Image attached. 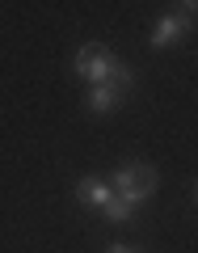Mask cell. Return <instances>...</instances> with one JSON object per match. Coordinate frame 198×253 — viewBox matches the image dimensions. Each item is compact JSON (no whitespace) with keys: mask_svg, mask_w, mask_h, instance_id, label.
I'll return each mask as SVG.
<instances>
[{"mask_svg":"<svg viewBox=\"0 0 198 253\" xmlns=\"http://www.w3.org/2000/svg\"><path fill=\"white\" fill-rule=\"evenodd\" d=\"M101 215H106L110 224H131V219H135V207H126L122 199H110L106 207H101Z\"/></svg>","mask_w":198,"mask_h":253,"instance_id":"8992f818","label":"cell"},{"mask_svg":"<svg viewBox=\"0 0 198 253\" xmlns=\"http://www.w3.org/2000/svg\"><path fill=\"white\" fill-rule=\"evenodd\" d=\"M76 199L101 211L110 199H114V190H110V181H101V177H80V181H76Z\"/></svg>","mask_w":198,"mask_h":253,"instance_id":"5b68a950","label":"cell"},{"mask_svg":"<svg viewBox=\"0 0 198 253\" xmlns=\"http://www.w3.org/2000/svg\"><path fill=\"white\" fill-rule=\"evenodd\" d=\"M72 72L84 76L89 84H106V81H114V76L122 72V59H118L114 51H106L101 42H84L80 51H76V59H72Z\"/></svg>","mask_w":198,"mask_h":253,"instance_id":"7a4b0ae2","label":"cell"},{"mask_svg":"<svg viewBox=\"0 0 198 253\" xmlns=\"http://www.w3.org/2000/svg\"><path fill=\"white\" fill-rule=\"evenodd\" d=\"M190 30H194V4H181L177 13H164L152 30V51H164V46L181 42Z\"/></svg>","mask_w":198,"mask_h":253,"instance_id":"3957f363","label":"cell"},{"mask_svg":"<svg viewBox=\"0 0 198 253\" xmlns=\"http://www.w3.org/2000/svg\"><path fill=\"white\" fill-rule=\"evenodd\" d=\"M156 186H160L156 169H152V165H139V161L122 165V169L110 177V190H114V199H122L126 207H139V203H148V199L156 194Z\"/></svg>","mask_w":198,"mask_h":253,"instance_id":"6da1fadb","label":"cell"},{"mask_svg":"<svg viewBox=\"0 0 198 253\" xmlns=\"http://www.w3.org/2000/svg\"><path fill=\"white\" fill-rule=\"evenodd\" d=\"M126 93L118 89V81H106V84H89V97H84V106L93 110V114H110V110H118V101H122Z\"/></svg>","mask_w":198,"mask_h":253,"instance_id":"277c9868","label":"cell"},{"mask_svg":"<svg viewBox=\"0 0 198 253\" xmlns=\"http://www.w3.org/2000/svg\"><path fill=\"white\" fill-rule=\"evenodd\" d=\"M106 253H135V249H131V245H110Z\"/></svg>","mask_w":198,"mask_h":253,"instance_id":"52a82bcc","label":"cell"}]
</instances>
